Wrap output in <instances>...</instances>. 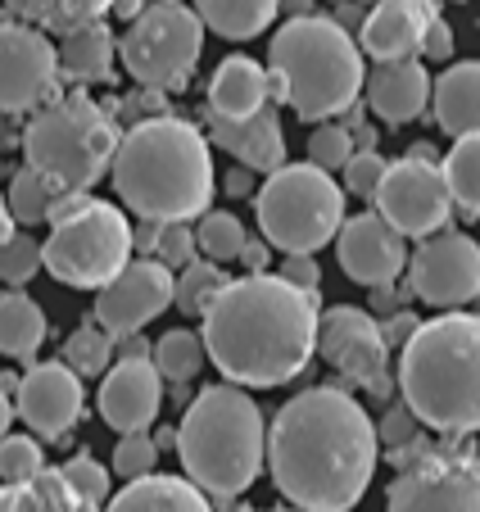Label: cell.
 <instances>
[{
  "label": "cell",
  "instance_id": "cell-1",
  "mask_svg": "<svg viewBox=\"0 0 480 512\" xmlns=\"http://www.w3.org/2000/svg\"><path fill=\"white\" fill-rule=\"evenodd\" d=\"M376 422L345 386H313L277 408L263 440L272 485L299 512H354L376 476Z\"/></svg>",
  "mask_w": 480,
  "mask_h": 512
},
{
  "label": "cell",
  "instance_id": "cell-2",
  "mask_svg": "<svg viewBox=\"0 0 480 512\" xmlns=\"http://www.w3.org/2000/svg\"><path fill=\"white\" fill-rule=\"evenodd\" d=\"M204 358L240 390L295 381L317 349V290H295L268 272H245L209 300Z\"/></svg>",
  "mask_w": 480,
  "mask_h": 512
},
{
  "label": "cell",
  "instance_id": "cell-3",
  "mask_svg": "<svg viewBox=\"0 0 480 512\" xmlns=\"http://www.w3.org/2000/svg\"><path fill=\"white\" fill-rule=\"evenodd\" d=\"M109 177L118 200L145 223H191L218 191L209 136L173 114H150L118 132Z\"/></svg>",
  "mask_w": 480,
  "mask_h": 512
},
{
  "label": "cell",
  "instance_id": "cell-4",
  "mask_svg": "<svg viewBox=\"0 0 480 512\" xmlns=\"http://www.w3.org/2000/svg\"><path fill=\"white\" fill-rule=\"evenodd\" d=\"M399 395L431 431H480V313L444 309L440 318L417 322L399 354Z\"/></svg>",
  "mask_w": 480,
  "mask_h": 512
},
{
  "label": "cell",
  "instance_id": "cell-5",
  "mask_svg": "<svg viewBox=\"0 0 480 512\" xmlns=\"http://www.w3.org/2000/svg\"><path fill=\"white\" fill-rule=\"evenodd\" d=\"M263 440H268L263 408L240 386L218 381L186 404L173 449L195 490H204L209 499H236L259 481Z\"/></svg>",
  "mask_w": 480,
  "mask_h": 512
},
{
  "label": "cell",
  "instance_id": "cell-6",
  "mask_svg": "<svg viewBox=\"0 0 480 512\" xmlns=\"http://www.w3.org/2000/svg\"><path fill=\"white\" fill-rule=\"evenodd\" d=\"M268 73L281 82V105L304 123H327L345 114L363 91V50L331 14H295L268 46Z\"/></svg>",
  "mask_w": 480,
  "mask_h": 512
},
{
  "label": "cell",
  "instance_id": "cell-7",
  "mask_svg": "<svg viewBox=\"0 0 480 512\" xmlns=\"http://www.w3.org/2000/svg\"><path fill=\"white\" fill-rule=\"evenodd\" d=\"M118 145V123L91 96H55L32 109L23 127V159L55 191H91L109 177V159Z\"/></svg>",
  "mask_w": 480,
  "mask_h": 512
},
{
  "label": "cell",
  "instance_id": "cell-8",
  "mask_svg": "<svg viewBox=\"0 0 480 512\" xmlns=\"http://www.w3.org/2000/svg\"><path fill=\"white\" fill-rule=\"evenodd\" d=\"M259 232L281 254H317L345 223V191L317 164H281L254 191Z\"/></svg>",
  "mask_w": 480,
  "mask_h": 512
},
{
  "label": "cell",
  "instance_id": "cell-9",
  "mask_svg": "<svg viewBox=\"0 0 480 512\" xmlns=\"http://www.w3.org/2000/svg\"><path fill=\"white\" fill-rule=\"evenodd\" d=\"M132 259V223L109 200H87L77 213L50 223L41 241V268L73 290H100Z\"/></svg>",
  "mask_w": 480,
  "mask_h": 512
},
{
  "label": "cell",
  "instance_id": "cell-10",
  "mask_svg": "<svg viewBox=\"0 0 480 512\" xmlns=\"http://www.w3.org/2000/svg\"><path fill=\"white\" fill-rule=\"evenodd\" d=\"M204 46V23L191 5H164L154 0L127 23L123 41H118V59H123L127 78L145 91H182L191 82L195 64H200Z\"/></svg>",
  "mask_w": 480,
  "mask_h": 512
},
{
  "label": "cell",
  "instance_id": "cell-11",
  "mask_svg": "<svg viewBox=\"0 0 480 512\" xmlns=\"http://www.w3.org/2000/svg\"><path fill=\"white\" fill-rule=\"evenodd\" d=\"M372 204L399 236L422 241V236L444 232L453 218V200L440 173V155L431 145H413L404 159L385 164L381 182L372 191Z\"/></svg>",
  "mask_w": 480,
  "mask_h": 512
},
{
  "label": "cell",
  "instance_id": "cell-12",
  "mask_svg": "<svg viewBox=\"0 0 480 512\" xmlns=\"http://www.w3.org/2000/svg\"><path fill=\"white\" fill-rule=\"evenodd\" d=\"M385 512H480V458L458 445H435L399 467Z\"/></svg>",
  "mask_w": 480,
  "mask_h": 512
},
{
  "label": "cell",
  "instance_id": "cell-13",
  "mask_svg": "<svg viewBox=\"0 0 480 512\" xmlns=\"http://www.w3.org/2000/svg\"><path fill=\"white\" fill-rule=\"evenodd\" d=\"M317 354L327 358L349 386L367 390V395H376V399L394 395L390 345H385V336H381V322L367 309L336 304V309L317 313Z\"/></svg>",
  "mask_w": 480,
  "mask_h": 512
},
{
  "label": "cell",
  "instance_id": "cell-14",
  "mask_svg": "<svg viewBox=\"0 0 480 512\" xmlns=\"http://www.w3.org/2000/svg\"><path fill=\"white\" fill-rule=\"evenodd\" d=\"M408 295L431 309H462L480 290V245L467 232L422 236L408 254Z\"/></svg>",
  "mask_w": 480,
  "mask_h": 512
},
{
  "label": "cell",
  "instance_id": "cell-15",
  "mask_svg": "<svg viewBox=\"0 0 480 512\" xmlns=\"http://www.w3.org/2000/svg\"><path fill=\"white\" fill-rule=\"evenodd\" d=\"M55 41L19 19H0V114H32L55 100Z\"/></svg>",
  "mask_w": 480,
  "mask_h": 512
},
{
  "label": "cell",
  "instance_id": "cell-16",
  "mask_svg": "<svg viewBox=\"0 0 480 512\" xmlns=\"http://www.w3.org/2000/svg\"><path fill=\"white\" fill-rule=\"evenodd\" d=\"M173 304V272L159 259H127L96 290V327L109 336H136Z\"/></svg>",
  "mask_w": 480,
  "mask_h": 512
},
{
  "label": "cell",
  "instance_id": "cell-17",
  "mask_svg": "<svg viewBox=\"0 0 480 512\" xmlns=\"http://www.w3.org/2000/svg\"><path fill=\"white\" fill-rule=\"evenodd\" d=\"M82 404H87V390H82V377L64 363H32L28 372L14 386V413L41 435V440H59L77 426L82 417Z\"/></svg>",
  "mask_w": 480,
  "mask_h": 512
},
{
  "label": "cell",
  "instance_id": "cell-18",
  "mask_svg": "<svg viewBox=\"0 0 480 512\" xmlns=\"http://www.w3.org/2000/svg\"><path fill=\"white\" fill-rule=\"evenodd\" d=\"M340 268L358 286H394L408 268V236H399L381 213H358L336 232Z\"/></svg>",
  "mask_w": 480,
  "mask_h": 512
},
{
  "label": "cell",
  "instance_id": "cell-19",
  "mask_svg": "<svg viewBox=\"0 0 480 512\" xmlns=\"http://www.w3.org/2000/svg\"><path fill=\"white\" fill-rule=\"evenodd\" d=\"M164 404V377L154 372L150 358H118L114 368H105L100 381V417L114 426L118 435L127 431H150Z\"/></svg>",
  "mask_w": 480,
  "mask_h": 512
},
{
  "label": "cell",
  "instance_id": "cell-20",
  "mask_svg": "<svg viewBox=\"0 0 480 512\" xmlns=\"http://www.w3.org/2000/svg\"><path fill=\"white\" fill-rule=\"evenodd\" d=\"M440 19L435 0H376L367 5L363 23H358V50L372 55L376 64L385 59H422V37Z\"/></svg>",
  "mask_w": 480,
  "mask_h": 512
},
{
  "label": "cell",
  "instance_id": "cell-21",
  "mask_svg": "<svg viewBox=\"0 0 480 512\" xmlns=\"http://www.w3.org/2000/svg\"><path fill=\"white\" fill-rule=\"evenodd\" d=\"M209 123V141L218 145L222 155H231L240 168L250 173H277L286 164V136H281V118L277 105H263L245 118H218L204 114Z\"/></svg>",
  "mask_w": 480,
  "mask_h": 512
},
{
  "label": "cell",
  "instance_id": "cell-22",
  "mask_svg": "<svg viewBox=\"0 0 480 512\" xmlns=\"http://www.w3.org/2000/svg\"><path fill=\"white\" fill-rule=\"evenodd\" d=\"M367 109L381 123L404 127L413 118H422V109L431 105V73L422 68V59H385L372 73H363Z\"/></svg>",
  "mask_w": 480,
  "mask_h": 512
},
{
  "label": "cell",
  "instance_id": "cell-23",
  "mask_svg": "<svg viewBox=\"0 0 480 512\" xmlns=\"http://www.w3.org/2000/svg\"><path fill=\"white\" fill-rule=\"evenodd\" d=\"M431 109L444 136H480V59H458L431 82Z\"/></svg>",
  "mask_w": 480,
  "mask_h": 512
},
{
  "label": "cell",
  "instance_id": "cell-24",
  "mask_svg": "<svg viewBox=\"0 0 480 512\" xmlns=\"http://www.w3.org/2000/svg\"><path fill=\"white\" fill-rule=\"evenodd\" d=\"M100 512H213V499L195 490L186 476H141L127 481L118 494H109Z\"/></svg>",
  "mask_w": 480,
  "mask_h": 512
},
{
  "label": "cell",
  "instance_id": "cell-25",
  "mask_svg": "<svg viewBox=\"0 0 480 512\" xmlns=\"http://www.w3.org/2000/svg\"><path fill=\"white\" fill-rule=\"evenodd\" d=\"M268 100V68L254 64L250 55H227L209 78V114L218 118H245Z\"/></svg>",
  "mask_w": 480,
  "mask_h": 512
},
{
  "label": "cell",
  "instance_id": "cell-26",
  "mask_svg": "<svg viewBox=\"0 0 480 512\" xmlns=\"http://www.w3.org/2000/svg\"><path fill=\"white\" fill-rule=\"evenodd\" d=\"M114 55H118V41H114V32L105 28V19L64 32L55 46L59 73L73 82H109L114 78Z\"/></svg>",
  "mask_w": 480,
  "mask_h": 512
},
{
  "label": "cell",
  "instance_id": "cell-27",
  "mask_svg": "<svg viewBox=\"0 0 480 512\" xmlns=\"http://www.w3.org/2000/svg\"><path fill=\"white\" fill-rule=\"evenodd\" d=\"M0 512H100L91 499L68 485L59 467H41L19 485H0Z\"/></svg>",
  "mask_w": 480,
  "mask_h": 512
},
{
  "label": "cell",
  "instance_id": "cell-28",
  "mask_svg": "<svg viewBox=\"0 0 480 512\" xmlns=\"http://www.w3.org/2000/svg\"><path fill=\"white\" fill-rule=\"evenodd\" d=\"M191 10L222 41H254L281 14L277 0H191Z\"/></svg>",
  "mask_w": 480,
  "mask_h": 512
},
{
  "label": "cell",
  "instance_id": "cell-29",
  "mask_svg": "<svg viewBox=\"0 0 480 512\" xmlns=\"http://www.w3.org/2000/svg\"><path fill=\"white\" fill-rule=\"evenodd\" d=\"M41 340H46V313H41V304L14 286L0 290V354L28 363V358H37Z\"/></svg>",
  "mask_w": 480,
  "mask_h": 512
},
{
  "label": "cell",
  "instance_id": "cell-30",
  "mask_svg": "<svg viewBox=\"0 0 480 512\" xmlns=\"http://www.w3.org/2000/svg\"><path fill=\"white\" fill-rule=\"evenodd\" d=\"M0 5L19 23H32L41 32H59L64 37V32L82 28V23L105 19L114 0H0Z\"/></svg>",
  "mask_w": 480,
  "mask_h": 512
},
{
  "label": "cell",
  "instance_id": "cell-31",
  "mask_svg": "<svg viewBox=\"0 0 480 512\" xmlns=\"http://www.w3.org/2000/svg\"><path fill=\"white\" fill-rule=\"evenodd\" d=\"M449 200L462 218H480V136H453V150L440 159Z\"/></svg>",
  "mask_w": 480,
  "mask_h": 512
},
{
  "label": "cell",
  "instance_id": "cell-32",
  "mask_svg": "<svg viewBox=\"0 0 480 512\" xmlns=\"http://www.w3.org/2000/svg\"><path fill=\"white\" fill-rule=\"evenodd\" d=\"M150 363L154 372L164 381H177V386H186V381L200 377L204 368V340L195 336V331L177 327V331H164V336L150 345Z\"/></svg>",
  "mask_w": 480,
  "mask_h": 512
},
{
  "label": "cell",
  "instance_id": "cell-33",
  "mask_svg": "<svg viewBox=\"0 0 480 512\" xmlns=\"http://www.w3.org/2000/svg\"><path fill=\"white\" fill-rule=\"evenodd\" d=\"M55 186L46 182L41 173H32L28 164L19 168V173L10 177V191H5V209H10V223L14 227H37L46 223L50 213V200H55Z\"/></svg>",
  "mask_w": 480,
  "mask_h": 512
},
{
  "label": "cell",
  "instance_id": "cell-34",
  "mask_svg": "<svg viewBox=\"0 0 480 512\" xmlns=\"http://www.w3.org/2000/svg\"><path fill=\"white\" fill-rule=\"evenodd\" d=\"M191 232H195V250L209 263H231L240 254V245H245V223L222 209H204Z\"/></svg>",
  "mask_w": 480,
  "mask_h": 512
},
{
  "label": "cell",
  "instance_id": "cell-35",
  "mask_svg": "<svg viewBox=\"0 0 480 512\" xmlns=\"http://www.w3.org/2000/svg\"><path fill=\"white\" fill-rule=\"evenodd\" d=\"M222 286H227V272H222L218 263L191 259L182 268V277H173V304L186 313V318H200Z\"/></svg>",
  "mask_w": 480,
  "mask_h": 512
},
{
  "label": "cell",
  "instance_id": "cell-36",
  "mask_svg": "<svg viewBox=\"0 0 480 512\" xmlns=\"http://www.w3.org/2000/svg\"><path fill=\"white\" fill-rule=\"evenodd\" d=\"M64 368H73L77 377H105V368L114 363V336L100 331L96 322L87 327H77L73 336L64 340V358H59Z\"/></svg>",
  "mask_w": 480,
  "mask_h": 512
},
{
  "label": "cell",
  "instance_id": "cell-37",
  "mask_svg": "<svg viewBox=\"0 0 480 512\" xmlns=\"http://www.w3.org/2000/svg\"><path fill=\"white\" fill-rule=\"evenodd\" d=\"M41 272V241H32L28 232H10L0 241V281L14 290H23Z\"/></svg>",
  "mask_w": 480,
  "mask_h": 512
},
{
  "label": "cell",
  "instance_id": "cell-38",
  "mask_svg": "<svg viewBox=\"0 0 480 512\" xmlns=\"http://www.w3.org/2000/svg\"><path fill=\"white\" fill-rule=\"evenodd\" d=\"M41 467H46V458H41V445L32 435H0V481L5 485L28 481Z\"/></svg>",
  "mask_w": 480,
  "mask_h": 512
},
{
  "label": "cell",
  "instance_id": "cell-39",
  "mask_svg": "<svg viewBox=\"0 0 480 512\" xmlns=\"http://www.w3.org/2000/svg\"><path fill=\"white\" fill-rule=\"evenodd\" d=\"M154 463H159V449H154L150 431L118 435V445H114V476H123V481H141V476L154 472Z\"/></svg>",
  "mask_w": 480,
  "mask_h": 512
},
{
  "label": "cell",
  "instance_id": "cell-40",
  "mask_svg": "<svg viewBox=\"0 0 480 512\" xmlns=\"http://www.w3.org/2000/svg\"><path fill=\"white\" fill-rule=\"evenodd\" d=\"M354 155V132L340 123H322L313 136H308V164H317L322 173H336L345 168V159Z\"/></svg>",
  "mask_w": 480,
  "mask_h": 512
},
{
  "label": "cell",
  "instance_id": "cell-41",
  "mask_svg": "<svg viewBox=\"0 0 480 512\" xmlns=\"http://www.w3.org/2000/svg\"><path fill=\"white\" fill-rule=\"evenodd\" d=\"M59 472L68 476V485H73L82 499H91L96 508H105V499H109V467H100L91 454H77V458H68Z\"/></svg>",
  "mask_w": 480,
  "mask_h": 512
},
{
  "label": "cell",
  "instance_id": "cell-42",
  "mask_svg": "<svg viewBox=\"0 0 480 512\" xmlns=\"http://www.w3.org/2000/svg\"><path fill=\"white\" fill-rule=\"evenodd\" d=\"M154 259L164 263L168 272L186 268L195 259V232L186 223H159V241H154Z\"/></svg>",
  "mask_w": 480,
  "mask_h": 512
},
{
  "label": "cell",
  "instance_id": "cell-43",
  "mask_svg": "<svg viewBox=\"0 0 480 512\" xmlns=\"http://www.w3.org/2000/svg\"><path fill=\"white\" fill-rule=\"evenodd\" d=\"M381 173H385V159L376 155V150H354V155L345 159V186H349V195H358V200H372Z\"/></svg>",
  "mask_w": 480,
  "mask_h": 512
},
{
  "label": "cell",
  "instance_id": "cell-44",
  "mask_svg": "<svg viewBox=\"0 0 480 512\" xmlns=\"http://www.w3.org/2000/svg\"><path fill=\"white\" fill-rule=\"evenodd\" d=\"M413 435H422V422H417V417L408 413L404 404H390V408H385L381 426H376V445L399 449V445H408Z\"/></svg>",
  "mask_w": 480,
  "mask_h": 512
},
{
  "label": "cell",
  "instance_id": "cell-45",
  "mask_svg": "<svg viewBox=\"0 0 480 512\" xmlns=\"http://www.w3.org/2000/svg\"><path fill=\"white\" fill-rule=\"evenodd\" d=\"M277 277L286 281V286H295V290H308V295L322 286V268H317L313 254H286L281 268H277Z\"/></svg>",
  "mask_w": 480,
  "mask_h": 512
},
{
  "label": "cell",
  "instance_id": "cell-46",
  "mask_svg": "<svg viewBox=\"0 0 480 512\" xmlns=\"http://www.w3.org/2000/svg\"><path fill=\"white\" fill-rule=\"evenodd\" d=\"M422 55L435 59V64H449L453 59V28L444 19H431V28L422 37Z\"/></svg>",
  "mask_w": 480,
  "mask_h": 512
},
{
  "label": "cell",
  "instance_id": "cell-47",
  "mask_svg": "<svg viewBox=\"0 0 480 512\" xmlns=\"http://www.w3.org/2000/svg\"><path fill=\"white\" fill-rule=\"evenodd\" d=\"M404 300H408V290H399V286H372V318H390V313H399L404 309Z\"/></svg>",
  "mask_w": 480,
  "mask_h": 512
},
{
  "label": "cell",
  "instance_id": "cell-48",
  "mask_svg": "<svg viewBox=\"0 0 480 512\" xmlns=\"http://www.w3.org/2000/svg\"><path fill=\"white\" fill-rule=\"evenodd\" d=\"M413 331H417V318H413V313L399 309V313H390V322L381 327V336H385V345H404V340L413 336Z\"/></svg>",
  "mask_w": 480,
  "mask_h": 512
},
{
  "label": "cell",
  "instance_id": "cell-49",
  "mask_svg": "<svg viewBox=\"0 0 480 512\" xmlns=\"http://www.w3.org/2000/svg\"><path fill=\"white\" fill-rule=\"evenodd\" d=\"M268 254H272V245H268V241H250V236H245V245H240L236 259L245 263L250 272H263V268H268Z\"/></svg>",
  "mask_w": 480,
  "mask_h": 512
},
{
  "label": "cell",
  "instance_id": "cell-50",
  "mask_svg": "<svg viewBox=\"0 0 480 512\" xmlns=\"http://www.w3.org/2000/svg\"><path fill=\"white\" fill-rule=\"evenodd\" d=\"M222 191L236 195V200H240V195H254L259 186H254V173H250V168H240V164H236L227 177H222Z\"/></svg>",
  "mask_w": 480,
  "mask_h": 512
},
{
  "label": "cell",
  "instance_id": "cell-51",
  "mask_svg": "<svg viewBox=\"0 0 480 512\" xmlns=\"http://www.w3.org/2000/svg\"><path fill=\"white\" fill-rule=\"evenodd\" d=\"M114 349H118V358H150V345L141 340V331L136 336H118Z\"/></svg>",
  "mask_w": 480,
  "mask_h": 512
},
{
  "label": "cell",
  "instance_id": "cell-52",
  "mask_svg": "<svg viewBox=\"0 0 480 512\" xmlns=\"http://www.w3.org/2000/svg\"><path fill=\"white\" fill-rule=\"evenodd\" d=\"M331 19H336L340 28H358V23H363V10H358V0H354V5H345V0H340Z\"/></svg>",
  "mask_w": 480,
  "mask_h": 512
},
{
  "label": "cell",
  "instance_id": "cell-53",
  "mask_svg": "<svg viewBox=\"0 0 480 512\" xmlns=\"http://www.w3.org/2000/svg\"><path fill=\"white\" fill-rule=\"evenodd\" d=\"M141 10H145V0H114V5H109V14H118V19H127V23H132Z\"/></svg>",
  "mask_w": 480,
  "mask_h": 512
},
{
  "label": "cell",
  "instance_id": "cell-54",
  "mask_svg": "<svg viewBox=\"0 0 480 512\" xmlns=\"http://www.w3.org/2000/svg\"><path fill=\"white\" fill-rule=\"evenodd\" d=\"M150 440H154V449L164 454V449H173V445H177V426H159V431H154Z\"/></svg>",
  "mask_w": 480,
  "mask_h": 512
},
{
  "label": "cell",
  "instance_id": "cell-55",
  "mask_svg": "<svg viewBox=\"0 0 480 512\" xmlns=\"http://www.w3.org/2000/svg\"><path fill=\"white\" fill-rule=\"evenodd\" d=\"M10 422H14V399L0 390V435H10Z\"/></svg>",
  "mask_w": 480,
  "mask_h": 512
},
{
  "label": "cell",
  "instance_id": "cell-56",
  "mask_svg": "<svg viewBox=\"0 0 480 512\" xmlns=\"http://www.w3.org/2000/svg\"><path fill=\"white\" fill-rule=\"evenodd\" d=\"M281 10H290V19H295V14H313V0H277Z\"/></svg>",
  "mask_w": 480,
  "mask_h": 512
},
{
  "label": "cell",
  "instance_id": "cell-57",
  "mask_svg": "<svg viewBox=\"0 0 480 512\" xmlns=\"http://www.w3.org/2000/svg\"><path fill=\"white\" fill-rule=\"evenodd\" d=\"M14 232V223H10V209H5V191H0V241Z\"/></svg>",
  "mask_w": 480,
  "mask_h": 512
},
{
  "label": "cell",
  "instance_id": "cell-58",
  "mask_svg": "<svg viewBox=\"0 0 480 512\" xmlns=\"http://www.w3.org/2000/svg\"><path fill=\"white\" fill-rule=\"evenodd\" d=\"M231 512H259V508H245V503H240V508H231Z\"/></svg>",
  "mask_w": 480,
  "mask_h": 512
},
{
  "label": "cell",
  "instance_id": "cell-59",
  "mask_svg": "<svg viewBox=\"0 0 480 512\" xmlns=\"http://www.w3.org/2000/svg\"><path fill=\"white\" fill-rule=\"evenodd\" d=\"M471 304H476V313H480V290H476V300H471Z\"/></svg>",
  "mask_w": 480,
  "mask_h": 512
},
{
  "label": "cell",
  "instance_id": "cell-60",
  "mask_svg": "<svg viewBox=\"0 0 480 512\" xmlns=\"http://www.w3.org/2000/svg\"><path fill=\"white\" fill-rule=\"evenodd\" d=\"M164 5H186V0H164Z\"/></svg>",
  "mask_w": 480,
  "mask_h": 512
},
{
  "label": "cell",
  "instance_id": "cell-61",
  "mask_svg": "<svg viewBox=\"0 0 480 512\" xmlns=\"http://www.w3.org/2000/svg\"><path fill=\"white\" fill-rule=\"evenodd\" d=\"M272 512H299V508H272Z\"/></svg>",
  "mask_w": 480,
  "mask_h": 512
},
{
  "label": "cell",
  "instance_id": "cell-62",
  "mask_svg": "<svg viewBox=\"0 0 480 512\" xmlns=\"http://www.w3.org/2000/svg\"><path fill=\"white\" fill-rule=\"evenodd\" d=\"M358 5H376V0H358Z\"/></svg>",
  "mask_w": 480,
  "mask_h": 512
}]
</instances>
